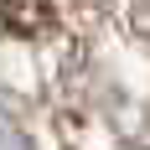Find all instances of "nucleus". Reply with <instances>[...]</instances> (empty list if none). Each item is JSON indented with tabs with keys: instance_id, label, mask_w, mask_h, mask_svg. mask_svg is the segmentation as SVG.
<instances>
[{
	"instance_id": "1",
	"label": "nucleus",
	"mask_w": 150,
	"mask_h": 150,
	"mask_svg": "<svg viewBox=\"0 0 150 150\" xmlns=\"http://www.w3.org/2000/svg\"><path fill=\"white\" fill-rule=\"evenodd\" d=\"M47 26H52L47 0H5V31H16V36H42Z\"/></svg>"
},
{
	"instance_id": "2",
	"label": "nucleus",
	"mask_w": 150,
	"mask_h": 150,
	"mask_svg": "<svg viewBox=\"0 0 150 150\" xmlns=\"http://www.w3.org/2000/svg\"><path fill=\"white\" fill-rule=\"evenodd\" d=\"M135 26L150 36V0H135Z\"/></svg>"
}]
</instances>
